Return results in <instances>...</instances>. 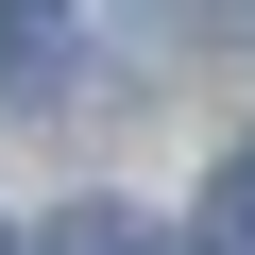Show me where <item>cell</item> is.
<instances>
[{
	"label": "cell",
	"mask_w": 255,
	"mask_h": 255,
	"mask_svg": "<svg viewBox=\"0 0 255 255\" xmlns=\"http://www.w3.org/2000/svg\"><path fill=\"white\" fill-rule=\"evenodd\" d=\"M0 255H17V238H0Z\"/></svg>",
	"instance_id": "3"
},
{
	"label": "cell",
	"mask_w": 255,
	"mask_h": 255,
	"mask_svg": "<svg viewBox=\"0 0 255 255\" xmlns=\"http://www.w3.org/2000/svg\"><path fill=\"white\" fill-rule=\"evenodd\" d=\"M34 255H187V238H153V221H136V204H68V221H51V238H34Z\"/></svg>",
	"instance_id": "1"
},
{
	"label": "cell",
	"mask_w": 255,
	"mask_h": 255,
	"mask_svg": "<svg viewBox=\"0 0 255 255\" xmlns=\"http://www.w3.org/2000/svg\"><path fill=\"white\" fill-rule=\"evenodd\" d=\"M204 255H255V153H221V187H204Z\"/></svg>",
	"instance_id": "2"
}]
</instances>
